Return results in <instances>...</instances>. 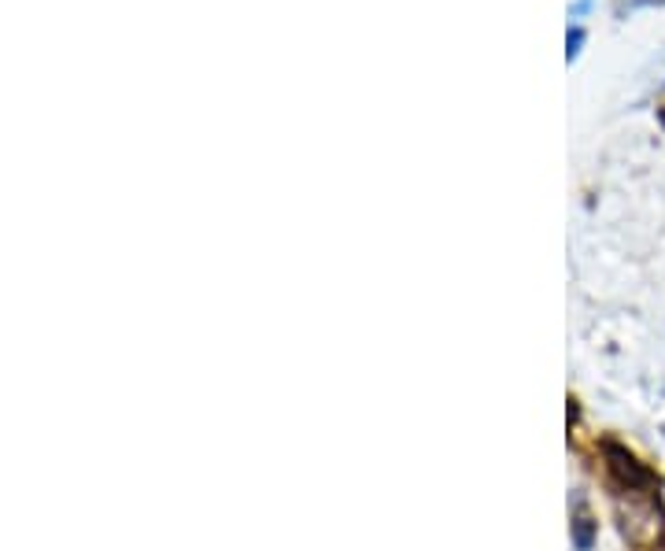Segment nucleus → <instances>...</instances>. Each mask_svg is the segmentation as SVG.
Wrapping results in <instances>:
<instances>
[{
  "instance_id": "obj_2",
  "label": "nucleus",
  "mask_w": 665,
  "mask_h": 551,
  "mask_svg": "<svg viewBox=\"0 0 665 551\" xmlns=\"http://www.w3.org/2000/svg\"><path fill=\"white\" fill-rule=\"evenodd\" d=\"M606 466H611V474L617 481L625 485V492H648L651 485H654V474L643 466L636 455H629L625 448H617V444H606Z\"/></svg>"
},
{
  "instance_id": "obj_3",
  "label": "nucleus",
  "mask_w": 665,
  "mask_h": 551,
  "mask_svg": "<svg viewBox=\"0 0 665 551\" xmlns=\"http://www.w3.org/2000/svg\"><path fill=\"white\" fill-rule=\"evenodd\" d=\"M580 45H584V30H580V26H569V34H566V60H577Z\"/></svg>"
},
{
  "instance_id": "obj_1",
  "label": "nucleus",
  "mask_w": 665,
  "mask_h": 551,
  "mask_svg": "<svg viewBox=\"0 0 665 551\" xmlns=\"http://www.w3.org/2000/svg\"><path fill=\"white\" fill-rule=\"evenodd\" d=\"M621 526L632 544L648 548L665 534V515L648 492H629V503H621Z\"/></svg>"
}]
</instances>
